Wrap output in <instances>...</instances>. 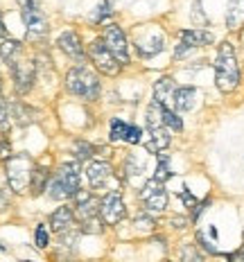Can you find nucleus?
Instances as JSON below:
<instances>
[{"label": "nucleus", "mask_w": 244, "mask_h": 262, "mask_svg": "<svg viewBox=\"0 0 244 262\" xmlns=\"http://www.w3.org/2000/svg\"><path fill=\"white\" fill-rule=\"evenodd\" d=\"M36 247H39V249L48 247V231H46V226H43V224L36 226Z\"/></svg>", "instance_id": "35"}, {"label": "nucleus", "mask_w": 244, "mask_h": 262, "mask_svg": "<svg viewBox=\"0 0 244 262\" xmlns=\"http://www.w3.org/2000/svg\"><path fill=\"white\" fill-rule=\"evenodd\" d=\"M75 217L81 222H91V220H97L100 217V204L102 201L100 199H95L91 192H86V190H77L75 192Z\"/></svg>", "instance_id": "11"}, {"label": "nucleus", "mask_w": 244, "mask_h": 262, "mask_svg": "<svg viewBox=\"0 0 244 262\" xmlns=\"http://www.w3.org/2000/svg\"><path fill=\"white\" fill-rule=\"evenodd\" d=\"M12 68V77H14V89L18 95H27L34 86V77H36V66L32 61H12L9 63Z\"/></svg>", "instance_id": "9"}, {"label": "nucleus", "mask_w": 244, "mask_h": 262, "mask_svg": "<svg viewBox=\"0 0 244 262\" xmlns=\"http://www.w3.org/2000/svg\"><path fill=\"white\" fill-rule=\"evenodd\" d=\"M194 102H197V89H192V86H183V89L174 91V100H172V104H174L176 113L192 111Z\"/></svg>", "instance_id": "16"}, {"label": "nucleus", "mask_w": 244, "mask_h": 262, "mask_svg": "<svg viewBox=\"0 0 244 262\" xmlns=\"http://www.w3.org/2000/svg\"><path fill=\"white\" fill-rule=\"evenodd\" d=\"M73 222H75V212L70 210L68 206H63V208H57L52 212L50 228L54 233H61V231H66V228H73Z\"/></svg>", "instance_id": "21"}, {"label": "nucleus", "mask_w": 244, "mask_h": 262, "mask_svg": "<svg viewBox=\"0 0 244 262\" xmlns=\"http://www.w3.org/2000/svg\"><path fill=\"white\" fill-rule=\"evenodd\" d=\"M215 84L221 93H233L240 86V63L233 43L224 41L217 48L215 57Z\"/></svg>", "instance_id": "1"}, {"label": "nucleus", "mask_w": 244, "mask_h": 262, "mask_svg": "<svg viewBox=\"0 0 244 262\" xmlns=\"http://www.w3.org/2000/svg\"><path fill=\"white\" fill-rule=\"evenodd\" d=\"M127 131H129V124L124 122V120H111V140L113 143H118V140H124L127 138Z\"/></svg>", "instance_id": "28"}, {"label": "nucleus", "mask_w": 244, "mask_h": 262, "mask_svg": "<svg viewBox=\"0 0 244 262\" xmlns=\"http://www.w3.org/2000/svg\"><path fill=\"white\" fill-rule=\"evenodd\" d=\"M172 226L174 228H186V220H176L174 217V220H172Z\"/></svg>", "instance_id": "42"}, {"label": "nucleus", "mask_w": 244, "mask_h": 262, "mask_svg": "<svg viewBox=\"0 0 244 262\" xmlns=\"http://www.w3.org/2000/svg\"><path fill=\"white\" fill-rule=\"evenodd\" d=\"M9 116H12L14 124H18V127H27V124L36 122V116H39V113H36L32 106L23 104V102H14V104H9Z\"/></svg>", "instance_id": "19"}, {"label": "nucleus", "mask_w": 244, "mask_h": 262, "mask_svg": "<svg viewBox=\"0 0 244 262\" xmlns=\"http://www.w3.org/2000/svg\"><path fill=\"white\" fill-rule=\"evenodd\" d=\"M5 32H7V30H5V23H3V14H0V39L5 36Z\"/></svg>", "instance_id": "43"}, {"label": "nucleus", "mask_w": 244, "mask_h": 262, "mask_svg": "<svg viewBox=\"0 0 244 262\" xmlns=\"http://www.w3.org/2000/svg\"><path fill=\"white\" fill-rule=\"evenodd\" d=\"M163 122L165 127H170L172 131H183V120L176 116V111H172L170 106H163Z\"/></svg>", "instance_id": "25"}, {"label": "nucleus", "mask_w": 244, "mask_h": 262, "mask_svg": "<svg viewBox=\"0 0 244 262\" xmlns=\"http://www.w3.org/2000/svg\"><path fill=\"white\" fill-rule=\"evenodd\" d=\"M100 217L106 226H116V224H120L127 217V206H124L120 190L113 188L104 194V199L100 204Z\"/></svg>", "instance_id": "8"}, {"label": "nucleus", "mask_w": 244, "mask_h": 262, "mask_svg": "<svg viewBox=\"0 0 244 262\" xmlns=\"http://www.w3.org/2000/svg\"><path fill=\"white\" fill-rule=\"evenodd\" d=\"M134 46H136V50H138L140 57L149 59V57H154V54L163 52V48H165V36H163L161 30L147 25V27H143L140 32H136Z\"/></svg>", "instance_id": "7"}, {"label": "nucleus", "mask_w": 244, "mask_h": 262, "mask_svg": "<svg viewBox=\"0 0 244 262\" xmlns=\"http://www.w3.org/2000/svg\"><path fill=\"white\" fill-rule=\"evenodd\" d=\"M66 91L84 100H97L100 95V79L86 66H75L66 75Z\"/></svg>", "instance_id": "4"}, {"label": "nucleus", "mask_w": 244, "mask_h": 262, "mask_svg": "<svg viewBox=\"0 0 244 262\" xmlns=\"http://www.w3.org/2000/svg\"><path fill=\"white\" fill-rule=\"evenodd\" d=\"M108 14H111V3H108V0H102L100 7H97V12L93 14V20L95 23H104V18Z\"/></svg>", "instance_id": "32"}, {"label": "nucleus", "mask_w": 244, "mask_h": 262, "mask_svg": "<svg viewBox=\"0 0 244 262\" xmlns=\"http://www.w3.org/2000/svg\"><path fill=\"white\" fill-rule=\"evenodd\" d=\"M9 156H12V145L5 136H0V161H7Z\"/></svg>", "instance_id": "36"}, {"label": "nucleus", "mask_w": 244, "mask_h": 262, "mask_svg": "<svg viewBox=\"0 0 244 262\" xmlns=\"http://www.w3.org/2000/svg\"><path fill=\"white\" fill-rule=\"evenodd\" d=\"M48 183H50V170L43 165H34V172H32V179H30L32 196H39L43 190H48Z\"/></svg>", "instance_id": "22"}, {"label": "nucleus", "mask_w": 244, "mask_h": 262, "mask_svg": "<svg viewBox=\"0 0 244 262\" xmlns=\"http://www.w3.org/2000/svg\"><path fill=\"white\" fill-rule=\"evenodd\" d=\"M134 226H136V231L138 233H151L156 228V224H154V220H151L149 215H138L134 220Z\"/></svg>", "instance_id": "31"}, {"label": "nucleus", "mask_w": 244, "mask_h": 262, "mask_svg": "<svg viewBox=\"0 0 244 262\" xmlns=\"http://www.w3.org/2000/svg\"><path fill=\"white\" fill-rule=\"evenodd\" d=\"M0 89H3V81H0Z\"/></svg>", "instance_id": "45"}, {"label": "nucleus", "mask_w": 244, "mask_h": 262, "mask_svg": "<svg viewBox=\"0 0 244 262\" xmlns=\"http://www.w3.org/2000/svg\"><path fill=\"white\" fill-rule=\"evenodd\" d=\"M172 143L170 138V131L165 129V124H161V127H149V138L145 140V149L149 151V154H159V151L167 149Z\"/></svg>", "instance_id": "15"}, {"label": "nucleus", "mask_w": 244, "mask_h": 262, "mask_svg": "<svg viewBox=\"0 0 244 262\" xmlns=\"http://www.w3.org/2000/svg\"><path fill=\"white\" fill-rule=\"evenodd\" d=\"M159 156V163H156V172H154V179H159V181L165 183L167 179L172 177V170H170V156L167 154H156Z\"/></svg>", "instance_id": "24"}, {"label": "nucleus", "mask_w": 244, "mask_h": 262, "mask_svg": "<svg viewBox=\"0 0 244 262\" xmlns=\"http://www.w3.org/2000/svg\"><path fill=\"white\" fill-rule=\"evenodd\" d=\"M140 138H143V131H140V127H134V124H129V131H127V143H131V145H138L140 143Z\"/></svg>", "instance_id": "34"}, {"label": "nucleus", "mask_w": 244, "mask_h": 262, "mask_svg": "<svg viewBox=\"0 0 244 262\" xmlns=\"http://www.w3.org/2000/svg\"><path fill=\"white\" fill-rule=\"evenodd\" d=\"M226 27L233 32L244 27V0H229L226 9Z\"/></svg>", "instance_id": "20"}, {"label": "nucleus", "mask_w": 244, "mask_h": 262, "mask_svg": "<svg viewBox=\"0 0 244 262\" xmlns=\"http://www.w3.org/2000/svg\"><path fill=\"white\" fill-rule=\"evenodd\" d=\"M179 39L186 41L190 48H204V46H210L215 41V36L210 32H206L204 27H194V30H181Z\"/></svg>", "instance_id": "18"}, {"label": "nucleus", "mask_w": 244, "mask_h": 262, "mask_svg": "<svg viewBox=\"0 0 244 262\" xmlns=\"http://www.w3.org/2000/svg\"><path fill=\"white\" fill-rule=\"evenodd\" d=\"M79 179H81L79 163H75V161L63 163V165L54 172L50 183H48V194L57 201L73 199L75 192L79 190Z\"/></svg>", "instance_id": "2"}, {"label": "nucleus", "mask_w": 244, "mask_h": 262, "mask_svg": "<svg viewBox=\"0 0 244 262\" xmlns=\"http://www.w3.org/2000/svg\"><path fill=\"white\" fill-rule=\"evenodd\" d=\"M163 122V104L159 102H151L149 108H147V127H161Z\"/></svg>", "instance_id": "26"}, {"label": "nucleus", "mask_w": 244, "mask_h": 262, "mask_svg": "<svg viewBox=\"0 0 244 262\" xmlns=\"http://www.w3.org/2000/svg\"><path fill=\"white\" fill-rule=\"evenodd\" d=\"M190 50H194V48H190L186 41H181V39H179V46L174 48V59H181V57H186V54H188Z\"/></svg>", "instance_id": "37"}, {"label": "nucleus", "mask_w": 244, "mask_h": 262, "mask_svg": "<svg viewBox=\"0 0 244 262\" xmlns=\"http://www.w3.org/2000/svg\"><path fill=\"white\" fill-rule=\"evenodd\" d=\"M104 43L108 46V50L116 54V59L122 66L129 63V46H127V36H124L122 27H118L116 23L104 27Z\"/></svg>", "instance_id": "10"}, {"label": "nucleus", "mask_w": 244, "mask_h": 262, "mask_svg": "<svg viewBox=\"0 0 244 262\" xmlns=\"http://www.w3.org/2000/svg\"><path fill=\"white\" fill-rule=\"evenodd\" d=\"M20 16H23V23L27 27V39L30 41H36V39H41V36L48 34V18L39 7L23 9Z\"/></svg>", "instance_id": "12"}, {"label": "nucleus", "mask_w": 244, "mask_h": 262, "mask_svg": "<svg viewBox=\"0 0 244 262\" xmlns=\"http://www.w3.org/2000/svg\"><path fill=\"white\" fill-rule=\"evenodd\" d=\"M174 91H176V84L172 77H159L154 81V102L167 106L172 100H174Z\"/></svg>", "instance_id": "17"}, {"label": "nucleus", "mask_w": 244, "mask_h": 262, "mask_svg": "<svg viewBox=\"0 0 244 262\" xmlns=\"http://www.w3.org/2000/svg\"><path fill=\"white\" fill-rule=\"evenodd\" d=\"M140 201H143V206L147 208V212H151V215H159V212H163L167 208L165 183L151 177L149 181L143 185V190H140Z\"/></svg>", "instance_id": "6"}, {"label": "nucleus", "mask_w": 244, "mask_h": 262, "mask_svg": "<svg viewBox=\"0 0 244 262\" xmlns=\"http://www.w3.org/2000/svg\"><path fill=\"white\" fill-rule=\"evenodd\" d=\"M88 57L91 61L95 63V68L100 70V73H104L106 77H116L118 73H120L122 63L116 59V54L108 50V46L104 43V39H97L88 46Z\"/></svg>", "instance_id": "5"}, {"label": "nucleus", "mask_w": 244, "mask_h": 262, "mask_svg": "<svg viewBox=\"0 0 244 262\" xmlns=\"http://www.w3.org/2000/svg\"><path fill=\"white\" fill-rule=\"evenodd\" d=\"M208 201H210V199H206L204 204H197V206H194V208H192V222H197L199 217H202V212L206 210V206H208Z\"/></svg>", "instance_id": "39"}, {"label": "nucleus", "mask_w": 244, "mask_h": 262, "mask_svg": "<svg viewBox=\"0 0 244 262\" xmlns=\"http://www.w3.org/2000/svg\"><path fill=\"white\" fill-rule=\"evenodd\" d=\"M86 177H88L91 188H104L113 179V167L106 161H88L86 165Z\"/></svg>", "instance_id": "14"}, {"label": "nucleus", "mask_w": 244, "mask_h": 262, "mask_svg": "<svg viewBox=\"0 0 244 262\" xmlns=\"http://www.w3.org/2000/svg\"><path fill=\"white\" fill-rule=\"evenodd\" d=\"M197 242H199V244H202V247H204L206 251H208V253H210V255H217V253H219V251H217V249L213 247V244H210V242H208V239H206V237H204V233H197Z\"/></svg>", "instance_id": "38"}, {"label": "nucleus", "mask_w": 244, "mask_h": 262, "mask_svg": "<svg viewBox=\"0 0 244 262\" xmlns=\"http://www.w3.org/2000/svg\"><path fill=\"white\" fill-rule=\"evenodd\" d=\"M20 5V9H30V7H39L41 0H16Z\"/></svg>", "instance_id": "40"}, {"label": "nucleus", "mask_w": 244, "mask_h": 262, "mask_svg": "<svg viewBox=\"0 0 244 262\" xmlns=\"http://www.w3.org/2000/svg\"><path fill=\"white\" fill-rule=\"evenodd\" d=\"M183 258H192V260H199V258H202V255H199L197 251H186V253H183Z\"/></svg>", "instance_id": "41"}, {"label": "nucleus", "mask_w": 244, "mask_h": 262, "mask_svg": "<svg viewBox=\"0 0 244 262\" xmlns=\"http://www.w3.org/2000/svg\"><path fill=\"white\" fill-rule=\"evenodd\" d=\"M179 196H181V201H183V204H186V208H190V210H192L194 206L199 204V201H197V196H194L192 192H190L188 188H183L181 192H179Z\"/></svg>", "instance_id": "33"}, {"label": "nucleus", "mask_w": 244, "mask_h": 262, "mask_svg": "<svg viewBox=\"0 0 244 262\" xmlns=\"http://www.w3.org/2000/svg\"><path fill=\"white\" fill-rule=\"evenodd\" d=\"M73 151H75V156H77V158H81V161H86V158H91L95 154L93 145L86 143V140H77V143L73 145Z\"/></svg>", "instance_id": "30"}, {"label": "nucleus", "mask_w": 244, "mask_h": 262, "mask_svg": "<svg viewBox=\"0 0 244 262\" xmlns=\"http://www.w3.org/2000/svg\"><path fill=\"white\" fill-rule=\"evenodd\" d=\"M5 251H7V247H5V244L0 242V253H5Z\"/></svg>", "instance_id": "44"}, {"label": "nucleus", "mask_w": 244, "mask_h": 262, "mask_svg": "<svg viewBox=\"0 0 244 262\" xmlns=\"http://www.w3.org/2000/svg\"><path fill=\"white\" fill-rule=\"evenodd\" d=\"M20 52H23V43L20 41H16V39L0 41V59H3V61H7V63L16 61V57H18Z\"/></svg>", "instance_id": "23"}, {"label": "nucleus", "mask_w": 244, "mask_h": 262, "mask_svg": "<svg viewBox=\"0 0 244 262\" xmlns=\"http://www.w3.org/2000/svg\"><path fill=\"white\" fill-rule=\"evenodd\" d=\"M57 46H59V50H61L63 54H68L70 59H75L77 63H84L86 50H84V43H81L77 32L66 30V32H63V34L57 39Z\"/></svg>", "instance_id": "13"}, {"label": "nucleus", "mask_w": 244, "mask_h": 262, "mask_svg": "<svg viewBox=\"0 0 244 262\" xmlns=\"http://www.w3.org/2000/svg\"><path fill=\"white\" fill-rule=\"evenodd\" d=\"M12 129V116H9V104L3 95H0V134H7Z\"/></svg>", "instance_id": "29"}, {"label": "nucleus", "mask_w": 244, "mask_h": 262, "mask_svg": "<svg viewBox=\"0 0 244 262\" xmlns=\"http://www.w3.org/2000/svg\"><path fill=\"white\" fill-rule=\"evenodd\" d=\"M5 172H7L9 190L16 194H23L30 190V179L34 172V161L30 154H12L5 161Z\"/></svg>", "instance_id": "3"}, {"label": "nucleus", "mask_w": 244, "mask_h": 262, "mask_svg": "<svg viewBox=\"0 0 244 262\" xmlns=\"http://www.w3.org/2000/svg\"><path fill=\"white\" fill-rule=\"evenodd\" d=\"M190 18H192L194 27H206V25H208V16H206V12H204L202 0H194V3H192V12H190Z\"/></svg>", "instance_id": "27"}]
</instances>
